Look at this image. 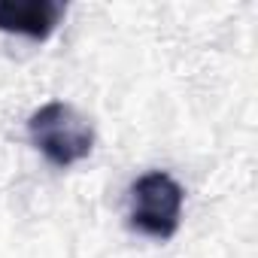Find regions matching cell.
<instances>
[{"label": "cell", "mask_w": 258, "mask_h": 258, "mask_svg": "<svg viewBox=\"0 0 258 258\" xmlns=\"http://www.w3.org/2000/svg\"><path fill=\"white\" fill-rule=\"evenodd\" d=\"M28 137L52 167H73L94 149L91 121L64 100H49L28 118Z\"/></svg>", "instance_id": "cell-1"}, {"label": "cell", "mask_w": 258, "mask_h": 258, "mask_svg": "<svg viewBox=\"0 0 258 258\" xmlns=\"http://www.w3.org/2000/svg\"><path fill=\"white\" fill-rule=\"evenodd\" d=\"M182 204H185L182 185L164 170H149V173L137 176L134 185H131L127 225L143 237L170 240L179 231Z\"/></svg>", "instance_id": "cell-2"}, {"label": "cell", "mask_w": 258, "mask_h": 258, "mask_svg": "<svg viewBox=\"0 0 258 258\" xmlns=\"http://www.w3.org/2000/svg\"><path fill=\"white\" fill-rule=\"evenodd\" d=\"M67 16L61 0H0V31L28 37L34 43L49 40Z\"/></svg>", "instance_id": "cell-3"}]
</instances>
